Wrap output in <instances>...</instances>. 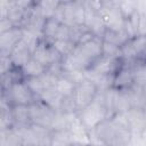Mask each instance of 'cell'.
<instances>
[{
	"mask_svg": "<svg viewBox=\"0 0 146 146\" xmlns=\"http://www.w3.org/2000/svg\"><path fill=\"white\" fill-rule=\"evenodd\" d=\"M102 55L110 57L121 56V47L108 41H102Z\"/></svg>",
	"mask_w": 146,
	"mask_h": 146,
	"instance_id": "cell-20",
	"label": "cell"
},
{
	"mask_svg": "<svg viewBox=\"0 0 146 146\" xmlns=\"http://www.w3.org/2000/svg\"><path fill=\"white\" fill-rule=\"evenodd\" d=\"M32 57L35 58L38 62H40L46 67H48L55 62L62 60V56L54 49L51 44L47 46L46 43H40V42L34 49V51L32 52Z\"/></svg>",
	"mask_w": 146,
	"mask_h": 146,
	"instance_id": "cell-6",
	"label": "cell"
},
{
	"mask_svg": "<svg viewBox=\"0 0 146 146\" xmlns=\"http://www.w3.org/2000/svg\"><path fill=\"white\" fill-rule=\"evenodd\" d=\"M132 75L133 84L146 88V64L137 65L135 68H132Z\"/></svg>",
	"mask_w": 146,
	"mask_h": 146,
	"instance_id": "cell-19",
	"label": "cell"
},
{
	"mask_svg": "<svg viewBox=\"0 0 146 146\" xmlns=\"http://www.w3.org/2000/svg\"><path fill=\"white\" fill-rule=\"evenodd\" d=\"M25 83L27 84V87L30 88V90L32 91V94L34 96H39L43 92V90L46 89L44 88V84L41 80L40 76H30V78H26L25 79Z\"/></svg>",
	"mask_w": 146,
	"mask_h": 146,
	"instance_id": "cell-18",
	"label": "cell"
},
{
	"mask_svg": "<svg viewBox=\"0 0 146 146\" xmlns=\"http://www.w3.org/2000/svg\"><path fill=\"white\" fill-rule=\"evenodd\" d=\"M29 107H30V117L33 123L50 128L56 111L50 108L42 100L40 103H35V102L31 103Z\"/></svg>",
	"mask_w": 146,
	"mask_h": 146,
	"instance_id": "cell-4",
	"label": "cell"
},
{
	"mask_svg": "<svg viewBox=\"0 0 146 146\" xmlns=\"http://www.w3.org/2000/svg\"><path fill=\"white\" fill-rule=\"evenodd\" d=\"M32 57V51L30 50V48L25 44V42L23 40H21L10 51L9 54V58L13 63V65L15 67H22L30 58Z\"/></svg>",
	"mask_w": 146,
	"mask_h": 146,
	"instance_id": "cell-8",
	"label": "cell"
},
{
	"mask_svg": "<svg viewBox=\"0 0 146 146\" xmlns=\"http://www.w3.org/2000/svg\"><path fill=\"white\" fill-rule=\"evenodd\" d=\"M106 29L112 31H121L124 25V17L117 5L107 6L104 3L103 8L98 11Z\"/></svg>",
	"mask_w": 146,
	"mask_h": 146,
	"instance_id": "cell-3",
	"label": "cell"
},
{
	"mask_svg": "<svg viewBox=\"0 0 146 146\" xmlns=\"http://www.w3.org/2000/svg\"><path fill=\"white\" fill-rule=\"evenodd\" d=\"M60 0H40L39 2V9L44 18L54 17L56 9L60 5Z\"/></svg>",
	"mask_w": 146,
	"mask_h": 146,
	"instance_id": "cell-16",
	"label": "cell"
},
{
	"mask_svg": "<svg viewBox=\"0 0 146 146\" xmlns=\"http://www.w3.org/2000/svg\"><path fill=\"white\" fill-rule=\"evenodd\" d=\"M117 6L124 18H128L136 13V0H119Z\"/></svg>",
	"mask_w": 146,
	"mask_h": 146,
	"instance_id": "cell-21",
	"label": "cell"
},
{
	"mask_svg": "<svg viewBox=\"0 0 146 146\" xmlns=\"http://www.w3.org/2000/svg\"><path fill=\"white\" fill-rule=\"evenodd\" d=\"M31 2H32V0H16L15 3L17 6H19L21 8H23V9H26Z\"/></svg>",
	"mask_w": 146,
	"mask_h": 146,
	"instance_id": "cell-24",
	"label": "cell"
},
{
	"mask_svg": "<svg viewBox=\"0 0 146 146\" xmlns=\"http://www.w3.org/2000/svg\"><path fill=\"white\" fill-rule=\"evenodd\" d=\"M60 22H58L55 17H49V18H46V22H44V25H43V36L47 38V39H51V40H55L56 38V34L58 32V29L60 26Z\"/></svg>",
	"mask_w": 146,
	"mask_h": 146,
	"instance_id": "cell-17",
	"label": "cell"
},
{
	"mask_svg": "<svg viewBox=\"0 0 146 146\" xmlns=\"http://www.w3.org/2000/svg\"><path fill=\"white\" fill-rule=\"evenodd\" d=\"M141 138H143V140H144V143L146 144V128L143 130V132H141Z\"/></svg>",
	"mask_w": 146,
	"mask_h": 146,
	"instance_id": "cell-25",
	"label": "cell"
},
{
	"mask_svg": "<svg viewBox=\"0 0 146 146\" xmlns=\"http://www.w3.org/2000/svg\"><path fill=\"white\" fill-rule=\"evenodd\" d=\"M72 1H74V0H60L62 3H67V2H72Z\"/></svg>",
	"mask_w": 146,
	"mask_h": 146,
	"instance_id": "cell-26",
	"label": "cell"
},
{
	"mask_svg": "<svg viewBox=\"0 0 146 146\" xmlns=\"http://www.w3.org/2000/svg\"><path fill=\"white\" fill-rule=\"evenodd\" d=\"M136 11L139 15H146V0H136Z\"/></svg>",
	"mask_w": 146,
	"mask_h": 146,
	"instance_id": "cell-23",
	"label": "cell"
},
{
	"mask_svg": "<svg viewBox=\"0 0 146 146\" xmlns=\"http://www.w3.org/2000/svg\"><path fill=\"white\" fill-rule=\"evenodd\" d=\"M133 84V75L131 68H121L117 73V75L114 76V83L113 86L117 89H124L128 87H131Z\"/></svg>",
	"mask_w": 146,
	"mask_h": 146,
	"instance_id": "cell-12",
	"label": "cell"
},
{
	"mask_svg": "<svg viewBox=\"0 0 146 146\" xmlns=\"http://www.w3.org/2000/svg\"><path fill=\"white\" fill-rule=\"evenodd\" d=\"M97 92H98V89H97L96 84L87 79H84L82 82L78 83L75 87L74 94H73V98H74L78 110L80 111L83 107H86L87 105H89L95 99Z\"/></svg>",
	"mask_w": 146,
	"mask_h": 146,
	"instance_id": "cell-2",
	"label": "cell"
},
{
	"mask_svg": "<svg viewBox=\"0 0 146 146\" xmlns=\"http://www.w3.org/2000/svg\"><path fill=\"white\" fill-rule=\"evenodd\" d=\"M107 108L105 106L104 91H98L95 99L79 111V117L83 125L88 130H94L97 125H99L107 117Z\"/></svg>",
	"mask_w": 146,
	"mask_h": 146,
	"instance_id": "cell-1",
	"label": "cell"
},
{
	"mask_svg": "<svg viewBox=\"0 0 146 146\" xmlns=\"http://www.w3.org/2000/svg\"><path fill=\"white\" fill-rule=\"evenodd\" d=\"M34 95L27 87V84L22 81H16L8 87V98L14 105H30L33 103Z\"/></svg>",
	"mask_w": 146,
	"mask_h": 146,
	"instance_id": "cell-5",
	"label": "cell"
},
{
	"mask_svg": "<svg viewBox=\"0 0 146 146\" xmlns=\"http://www.w3.org/2000/svg\"><path fill=\"white\" fill-rule=\"evenodd\" d=\"M40 99L54 111H60L64 97L56 90V88H46L40 95Z\"/></svg>",
	"mask_w": 146,
	"mask_h": 146,
	"instance_id": "cell-10",
	"label": "cell"
},
{
	"mask_svg": "<svg viewBox=\"0 0 146 146\" xmlns=\"http://www.w3.org/2000/svg\"><path fill=\"white\" fill-rule=\"evenodd\" d=\"M21 71H22V73L26 78H30V76H41L47 71V67L44 65H42L40 62H38L35 58L31 57L21 67Z\"/></svg>",
	"mask_w": 146,
	"mask_h": 146,
	"instance_id": "cell-11",
	"label": "cell"
},
{
	"mask_svg": "<svg viewBox=\"0 0 146 146\" xmlns=\"http://www.w3.org/2000/svg\"><path fill=\"white\" fill-rule=\"evenodd\" d=\"M22 35H23V30L15 26L6 32H2L0 36V46H1L2 55L9 56L13 48L22 40Z\"/></svg>",
	"mask_w": 146,
	"mask_h": 146,
	"instance_id": "cell-7",
	"label": "cell"
},
{
	"mask_svg": "<svg viewBox=\"0 0 146 146\" xmlns=\"http://www.w3.org/2000/svg\"><path fill=\"white\" fill-rule=\"evenodd\" d=\"M144 112H145V114H146V103H145V106H144Z\"/></svg>",
	"mask_w": 146,
	"mask_h": 146,
	"instance_id": "cell-27",
	"label": "cell"
},
{
	"mask_svg": "<svg viewBox=\"0 0 146 146\" xmlns=\"http://www.w3.org/2000/svg\"><path fill=\"white\" fill-rule=\"evenodd\" d=\"M70 38H71V26L62 23L59 29H58V32L56 34L55 40L56 39H58V40H70Z\"/></svg>",
	"mask_w": 146,
	"mask_h": 146,
	"instance_id": "cell-22",
	"label": "cell"
},
{
	"mask_svg": "<svg viewBox=\"0 0 146 146\" xmlns=\"http://www.w3.org/2000/svg\"><path fill=\"white\" fill-rule=\"evenodd\" d=\"M116 64H117V57H110L102 55L92 63L90 67H92L98 73L108 75L114 73V71L116 70Z\"/></svg>",
	"mask_w": 146,
	"mask_h": 146,
	"instance_id": "cell-9",
	"label": "cell"
},
{
	"mask_svg": "<svg viewBox=\"0 0 146 146\" xmlns=\"http://www.w3.org/2000/svg\"><path fill=\"white\" fill-rule=\"evenodd\" d=\"M10 113H11L13 121H15L18 124L24 125L31 120L29 105H14Z\"/></svg>",
	"mask_w": 146,
	"mask_h": 146,
	"instance_id": "cell-13",
	"label": "cell"
},
{
	"mask_svg": "<svg viewBox=\"0 0 146 146\" xmlns=\"http://www.w3.org/2000/svg\"><path fill=\"white\" fill-rule=\"evenodd\" d=\"M75 87L76 84L71 81L68 78L64 76V75H60L56 82V90L63 96V97H70V96H73L74 94V90H75Z\"/></svg>",
	"mask_w": 146,
	"mask_h": 146,
	"instance_id": "cell-14",
	"label": "cell"
},
{
	"mask_svg": "<svg viewBox=\"0 0 146 146\" xmlns=\"http://www.w3.org/2000/svg\"><path fill=\"white\" fill-rule=\"evenodd\" d=\"M51 46L54 47V49L62 57H64V56H67V55L72 54L76 44L71 40H58V39H56V40H52Z\"/></svg>",
	"mask_w": 146,
	"mask_h": 146,
	"instance_id": "cell-15",
	"label": "cell"
}]
</instances>
